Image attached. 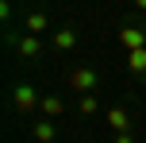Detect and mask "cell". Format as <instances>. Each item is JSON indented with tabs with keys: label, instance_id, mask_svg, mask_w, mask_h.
I'll list each match as a JSON object with an SVG mask.
<instances>
[{
	"label": "cell",
	"instance_id": "9c48e42d",
	"mask_svg": "<svg viewBox=\"0 0 146 143\" xmlns=\"http://www.w3.org/2000/svg\"><path fill=\"white\" fill-rule=\"evenodd\" d=\"M54 46L58 50H73L77 46V27H58L54 31Z\"/></svg>",
	"mask_w": 146,
	"mask_h": 143
},
{
	"label": "cell",
	"instance_id": "8fae6325",
	"mask_svg": "<svg viewBox=\"0 0 146 143\" xmlns=\"http://www.w3.org/2000/svg\"><path fill=\"white\" fill-rule=\"evenodd\" d=\"M77 112H81V116H96V112H100V101H96L92 93H85V97L77 101Z\"/></svg>",
	"mask_w": 146,
	"mask_h": 143
},
{
	"label": "cell",
	"instance_id": "7a4b0ae2",
	"mask_svg": "<svg viewBox=\"0 0 146 143\" xmlns=\"http://www.w3.org/2000/svg\"><path fill=\"white\" fill-rule=\"evenodd\" d=\"M12 43H15V54H19L23 62H31V58L42 54V39L38 35H12Z\"/></svg>",
	"mask_w": 146,
	"mask_h": 143
},
{
	"label": "cell",
	"instance_id": "3957f363",
	"mask_svg": "<svg viewBox=\"0 0 146 143\" xmlns=\"http://www.w3.org/2000/svg\"><path fill=\"white\" fill-rule=\"evenodd\" d=\"M119 43H123L127 46V54H131V50H146V31L139 27V23H127V27H119Z\"/></svg>",
	"mask_w": 146,
	"mask_h": 143
},
{
	"label": "cell",
	"instance_id": "6da1fadb",
	"mask_svg": "<svg viewBox=\"0 0 146 143\" xmlns=\"http://www.w3.org/2000/svg\"><path fill=\"white\" fill-rule=\"evenodd\" d=\"M12 105H15V112H19V116H27V112H35V108L42 105V97L23 81V85H15V89H12Z\"/></svg>",
	"mask_w": 146,
	"mask_h": 143
},
{
	"label": "cell",
	"instance_id": "277c9868",
	"mask_svg": "<svg viewBox=\"0 0 146 143\" xmlns=\"http://www.w3.org/2000/svg\"><path fill=\"white\" fill-rule=\"evenodd\" d=\"M96 81H100V77H96V70H88V66H77V70L69 74V85L81 93V97H85V93H92Z\"/></svg>",
	"mask_w": 146,
	"mask_h": 143
},
{
	"label": "cell",
	"instance_id": "7c38bea8",
	"mask_svg": "<svg viewBox=\"0 0 146 143\" xmlns=\"http://www.w3.org/2000/svg\"><path fill=\"white\" fill-rule=\"evenodd\" d=\"M115 143H135V139L131 136H115Z\"/></svg>",
	"mask_w": 146,
	"mask_h": 143
},
{
	"label": "cell",
	"instance_id": "52a82bcc",
	"mask_svg": "<svg viewBox=\"0 0 146 143\" xmlns=\"http://www.w3.org/2000/svg\"><path fill=\"white\" fill-rule=\"evenodd\" d=\"M31 136H35L38 143H54V139H58V132H54V120H46V116H42V120H35Z\"/></svg>",
	"mask_w": 146,
	"mask_h": 143
},
{
	"label": "cell",
	"instance_id": "5b68a950",
	"mask_svg": "<svg viewBox=\"0 0 146 143\" xmlns=\"http://www.w3.org/2000/svg\"><path fill=\"white\" fill-rule=\"evenodd\" d=\"M108 124H111L115 136H131V112H127L123 105H111L108 108Z\"/></svg>",
	"mask_w": 146,
	"mask_h": 143
},
{
	"label": "cell",
	"instance_id": "8992f818",
	"mask_svg": "<svg viewBox=\"0 0 146 143\" xmlns=\"http://www.w3.org/2000/svg\"><path fill=\"white\" fill-rule=\"evenodd\" d=\"M23 27H27V35H42L50 27V15L46 12H23Z\"/></svg>",
	"mask_w": 146,
	"mask_h": 143
},
{
	"label": "cell",
	"instance_id": "ba28073f",
	"mask_svg": "<svg viewBox=\"0 0 146 143\" xmlns=\"http://www.w3.org/2000/svg\"><path fill=\"white\" fill-rule=\"evenodd\" d=\"M38 112H42L46 120H58V116L66 112V105H62V97H54V93H50V97H42V105H38Z\"/></svg>",
	"mask_w": 146,
	"mask_h": 143
},
{
	"label": "cell",
	"instance_id": "4fadbf2b",
	"mask_svg": "<svg viewBox=\"0 0 146 143\" xmlns=\"http://www.w3.org/2000/svg\"><path fill=\"white\" fill-rule=\"evenodd\" d=\"M135 8H139V12H146V0H135Z\"/></svg>",
	"mask_w": 146,
	"mask_h": 143
},
{
	"label": "cell",
	"instance_id": "30bf717a",
	"mask_svg": "<svg viewBox=\"0 0 146 143\" xmlns=\"http://www.w3.org/2000/svg\"><path fill=\"white\" fill-rule=\"evenodd\" d=\"M127 66H131V74L146 77V50H131L127 54Z\"/></svg>",
	"mask_w": 146,
	"mask_h": 143
}]
</instances>
